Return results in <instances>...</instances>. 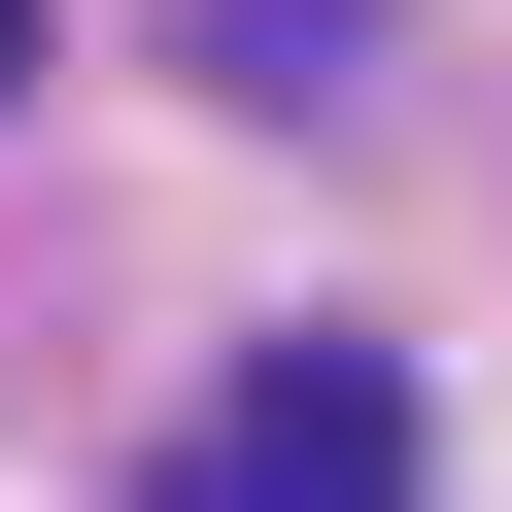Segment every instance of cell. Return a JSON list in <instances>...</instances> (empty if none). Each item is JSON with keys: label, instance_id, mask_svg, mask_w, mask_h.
Listing matches in <instances>:
<instances>
[{"label": "cell", "instance_id": "obj_1", "mask_svg": "<svg viewBox=\"0 0 512 512\" xmlns=\"http://www.w3.org/2000/svg\"><path fill=\"white\" fill-rule=\"evenodd\" d=\"M171 512H410V376H376V342H274V376L205 410Z\"/></svg>", "mask_w": 512, "mask_h": 512}, {"label": "cell", "instance_id": "obj_2", "mask_svg": "<svg viewBox=\"0 0 512 512\" xmlns=\"http://www.w3.org/2000/svg\"><path fill=\"white\" fill-rule=\"evenodd\" d=\"M0 69H35V0H0Z\"/></svg>", "mask_w": 512, "mask_h": 512}]
</instances>
